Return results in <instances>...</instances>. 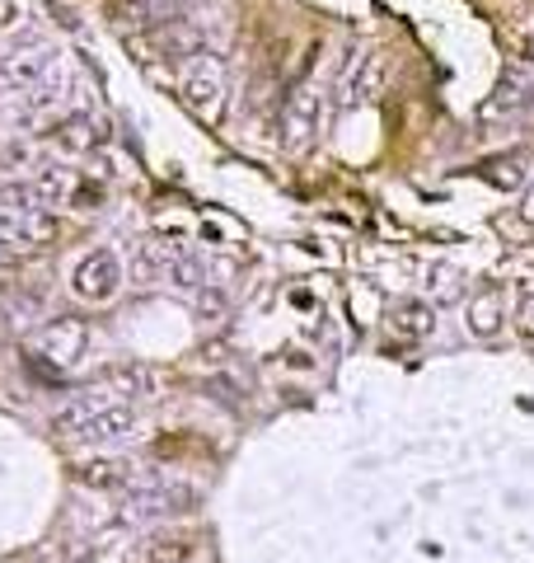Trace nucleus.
<instances>
[{"mask_svg":"<svg viewBox=\"0 0 534 563\" xmlns=\"http://www.w3.org/2000/svg\"><path fill=\"white\" fill-rule=\"evenodd\" d=\"M132 47L146 52L150 61H187L207 47V34L187 20H169V24H155V28H146V34H136Z\"/></svg>","mask_w":534,"mask_h":563,"instance_id":"f257e3e1","label":"nucleus"},{"mask_svg":"<svg viewBox=\"0 0 534 563\" xmlns=\"http://www.w3.org/2000/svg\"><path fill=\"white\" fill-rule=\"evenodd\" d=\"M385 89V57L366 47V52H348L342 61V75H338V108H356V104H371L375 94Z\"/></svg>","mask_w":534,"mask_h":563,"instance_id":"f03ea898","label":"nucleus"},{"mask_svg":"<svg viewBox=\"0 0 534 563\" xmlns=\"http://www.w3.org/2000/svg\"><path fill=\"white\" fill-rule=\"evenodd\" d=\"M314 122H319V99H314L310 75H301L287 99H281V146L287 151H305L314 141Z\"/></svg>","mask_w":534,"mask_h":563,"instance_id":"7ed1b4c3","label":"nucleus"},{"mask_svg":"<svg viewBox=\"0 0 534 563\" xmlns=\"http://www.w3.org/2000/svg\"><path fill=\"white\" fill-rule=\"evenodd\" d=\"M183 104L193 108V118L202 122H221L226 118V71L216 67V61H202V67H193L183 75Z\"/></svg>","mask_w":534,"mask_h":563,"instance_id":"20e7f679","label":"nucleus"},{"mask_svg":"<svg viewBox=\"0 0 534 563\" xmlns=\"http://www.w3.org/2000/svg\"><path fill=\"white\" fill-rule=\"evenodd\" d=\"M57 240V216L52 212H0V244L14 254H38Z\"/></svg>","mask_w":534,"mask_h":563,"instance_id":"39448f33","label":"nucleus"},{"mask_svg":"<svg viewBox=\"0 0 534 563\" xmlns=\"http://www.w3.org/2000/svg\"><path fill=\"white\" fill-rule=\"evenodd\" d=\"M118 287H122V263L113 249H94V254L81 259V268H75V296L81 301L104 306L118 296Z\"/></svg>","mask_w":534,"mask_h":563,"instance_id":"423d86ee","label":"nucleus"},{"mask_svg":"<svg viewBox=\"0 0 534 563\" xmlns=\"http://www.w3.org/2000/svg\"><path fill=\"white\" fill-rule=\"evenodd\" d=\"M113 404H122V399H118L108 385L85 390V395H71V399L52 414V432H61V436H81V432L89 428V422H94V414L113 409Z\"/></svg>","mask_w":534,"mask_h":563,"instance_id":"0eeeda50","label":"nucleus"},{"mask_svg":"<svg viewBox=\"0 0 534 563\" xmlns=\"http://www.w3.org/2000/svg\"><path fill=\"white\" fill-rule=\"evenodd\" d=\"M52 71V47H43V43H34V47H14L10 57H0V85L5 89H34L43 75Z\"/></svg>","mask_w":534,"mask_h":563,"instance_id":"6e6552de","label":"nucleus"},{"mask_svg":"<svg viewBox=\"0 0 534 563\" xmlns=\"http://www.w3.org/2000/svg\"><path fill=\"white\" fill-rule=\"evenodd\" d=\"M183 0H108V20L122 24V28H155V24H169L179 20Z\"/></svg>","mask_w":534,"mask_h":563,"instance_id":"1a4fd4ad","label":"nucleus"},{"mask_svg":"<svg viewBox=\"0 0 534 563\" xmlns=\"http://www.w3.org/2000/svg\"><path fill=\"white\" fill-rule=\"evenodd\" d=\"M85 343H89V334H85V324L75 320V315H61V320H52L38 334V352L43 357H52V362H75V357L85 352Z\"/></svg>","mask_w":534,"mask_h":563,"instance_id":"9d476101","label":"nucleus"},{"mask_svg":"<svg viewBox=\"0 0 534 563\" xmlns=\"http://www.w3.org/2000/svg\"><path fill=\"white\" fill-rule=\"evenodd\" d=\"M464 324H469V334H478V338H493L497 328L507 324V301H501V291H497V287H488V291L469 296Z\"/></svg>","mask_w":534,"mask_h":563,"instance_id":"9b49d317","label":"nucleus"},{"mask_svg":"<svg viewBox=\"0 0 534 563\" xmlns=\"http://www.w3.org/2000/svg\"><path fill=\"white\" fill-rule=\"evenodd\" d=\"M52 141L61 151H71V155H85V151H94V141H104V132L94 128V118L71 113V118H61L52 128Z\"/></svg>","mask_w":534,"mask_h":563,"instance_id":"f8f14e48","label":"nucleus"},{"mask_svg":"<svg viewBox=\"0 0 534 563\" xmlns=\"http://www.w3.org/2000/svg\"><path fill=\"white\" fill-rule=\"evenodd\" d=\"M136 428V418L128 404H113V409H104V414H94V422L81 432L85 442H118V436H128Z\"/></svg>","mask_w":534,"mask_h":563,"instance_id":"ddd939ff","label":"nucleus"},{"mask_svg":"<svg viewBox=\"0 0 534 563\" xmlns=\"http://www.w3.org/2000/svg\"><path fill=\"white\" fill-rule=\"evenodd\" d=\"M389 324H395V334H403V338H427L436 328L427 301H399L395 310H389Z\"/></svg>","mask_w":534,"mask_h":563,"instance_id":"4468645a","label":"nucleus"},{"mask_svg":"<svg viewBox=\"0 0 534 563\" xmlns=\"http://www.w3.org/2000/svg\"><path fill=\"white\" fill-rule=\"evenodd\" d=\"M108 390H113L118 399H150L155 395V375L146 367H118V371H108Z\"/></svg>","mask_w":534,"mask_h":563,"instance_id":"2eb2a0df","label":"nucleus"},{"mask_svg":"<svg viewBox=\"0 0 534 563\" xmlns=\"http://www.w3.org/2000/svg\"><path fill=\"white\" fill-rule=\"evenodd\" d=\"M525 151H511V155H497V160H483L478 165V175L497 183V188H521L525 183Z\"/></svg>","mask_w":534,"mask_h":563,"instance_id":"dca6fc26","label":"nucleus"},{"mask_svg":"<svg viewBox=\"0 0 534 563\" xmlns=\"http://www.w3.org/2000/svg\"><path fill=\"white\" fill-rule=\"evenodd\" d=\"M81 479L89 483V489H122V483L132 479V465L128 460H85Z\"/></svg>","mask_w":534,"mask_h":563,"instance_id":"f3484780","label":"nucleus"},{"mask_svg":"<svg viewBox=\"0 0 534 563\" xmlns=\"http://www.w3.org/2000/svg\"><path fill=\"white\" fill-rule=\"evenodd\" d=\"M165 282H174V287H183V291H202L207 287V273H202L197 259H187L183 249H174L169 263H165Z\"/></svg>","mask_w":534,"mask_h":563,"instance_id":"a211bd4d","label":"nucleus"},{"mask_svg":"<svg viewBox=\"0 0 534 563\" xmlns=\"http://www.w3.org/2000/svg\"><path fill=\"white\" fill-rule=\"evenodd\" d=\"M530 104V85L515 81V75H507V81L497 85V94L488 99V118H501V113H515V108Z\"/></svg>","mask_w":534,"mask_h":563,"instance_id":"6ab92c4d","label":"nucleus"},{"mask_svg":"<svg viewBox=\"0 0 534 563\" xmlns=\"http://www.w3.org/2000/svg\"><path fill=\"white\" fill-rule=\"evenodd\" d=\"M0 207L5 212H43V197H38L34 183L10 179V183H0Z\"/></svg>","mask_w":534,"mask_h":563,"instance_id":"aec40b11","label":"nucleus"},{"mask_svg":"<svg viewBox=\"0 0 534 563\" xmlns=\"http://www.w3.org/2000/svg\"><path fill=\"white\" fill-rule=\"evenodd\" d=\"M34 188H38V197H43V207L47 202H61V197H71V175L66 169H57V165H47V169H38V179H34Z\"/></svg>","mask_w":534,"mask_h":563,"instance_id":"412c9836","label":"nucleus"},{"mask_svg":"<svg viewBox=\"0 0 534 563\" xmlns=\"http://www.w3.org/2000/svg\"><path fill=\"white\" fill-rule=\"evenodd\" d=\"M515 334H521L534 348V287H530V282L515 287Z\"/></svg>","mask_w":534,"mask_h":563,"instance_id":"4be33fe9","label":"nucleus"},{"mask_svg":"<svg viewBox=\"0 0 534 563\" xmlns=\"http://www.w3.org/2000/svg\"><path fill=\"white\" fill-rule=\"evenodd\" d=\"M146 563H187V540L169 536V540H150L146 554H141Z\"/></svg>","mask_w":534,"mask_h":563,"instance_id":"5701e85b","label":"nucleus"},{"mask_svg":"<svg viewBox=\"0 0 534 563\" xmlns=\"http://www.w3.org/2000/svg\"><path fill=\"white\" fill-rule=\"evenodd\" d=\"M207 395H216L226 404V409H240V390H234V381H226V375H207Z\"/></svg>","mask_w":534,"mask_h":563,"instance_id":"b1692460","label":"nucleus"},{"mask_svg":"<svg viewBox=\"0 0 534 563\" xmlns=\"http://www.w3.org/2000/svg\"><path fill=\"white\" fill-rule=\"evenodd\" d=\"M197 310H202V320H221L226 315V296L216 287H202L197 291Z\"/></svg>","mask_w":534,"mask_h":563,"instance_id":"393cba45","label":"nucleus"},{"mask_svg":"<svg viewBox=\"0 0 534 563\" xmlns=\"http://www.w3.org/2000/svg\"><path fill=\"white\" fill-rule=\"evenodd\" d=\"M99 202H104V188H99V183H75V188H71V207L89 212V207H99Z\"/></svg>","mask_w":534,"mask_h":563,"instance_id":"a878e982","label":"nucleus"},{"mask_svg":"<svg viewBox=\"0 0 534 563\" xmlns=\"http://www.w3.org/2000/svg\"><path fill=\"white\" fill-rule=\"evenodd\" d=\"M436 277H441L436 296H441V301H454V296H460V287H454V273H450V268H436Z\"/></svg>","mask_w":534,"mask_h":563,"instance_id":"bb28decb","label":"nucleus"},{"mask_svg":"<svg viewBox=\"0 0 534 563\" xmlns=\"http://www.w3.org/2000/svg\"><path fill=\"white\" fill-rule=\"evenodd\" d=\"M521 212H525V221H534V193L525 197V207H521Z\"/></svg>","mask_w":534,"mask_h":563,"instance_id":"cd10ccee","label":"nucleus"}]
</instances>
